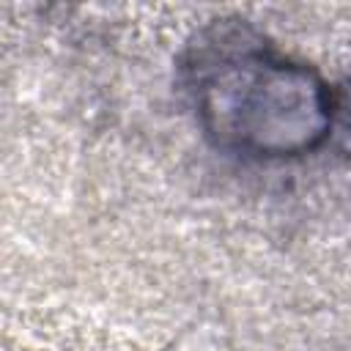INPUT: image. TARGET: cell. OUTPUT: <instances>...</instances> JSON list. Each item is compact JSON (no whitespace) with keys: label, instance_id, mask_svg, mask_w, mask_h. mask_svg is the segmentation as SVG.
<instances>
[{"label":"cell","instance_id":"cell-1","mask_svg":"<svg viewBox=\"0 0 351 351\" xmlns=\"http://www.w3.org/2000/svg\"><path fill=\"white\" fill-rule=\"evenodd\" d=\"M181 82L203 134L239 156H302L332 129V90L318 71L241 22L206 27L181 58Z\"/></svg>","mask_w":351,"mask_h":351}]
</instances>
